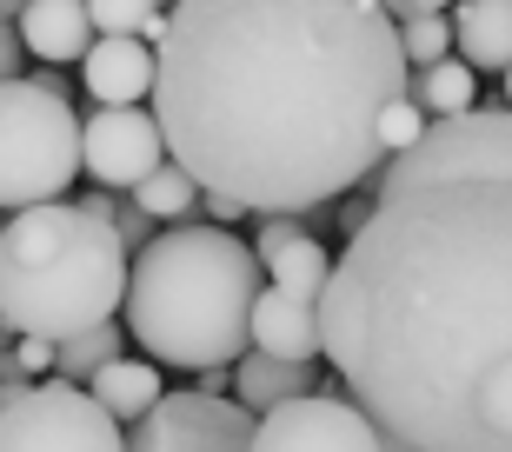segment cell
I'll list each match as a JSON object with an SVG mask.
<instances>
[{"instance_id": "6da1fadb", "label": "cell", "mask_w": 512, "mask_h": 452, "mask_svg": "<svg viewBox=\"0 0 512 452\" xmlns=\"http://www.w3.org/2000/svg\"><path fill=\"white\" fill-rule=\"evenodd\" d=\"M320 353L386 439L512 452V107L426 120L320 293Z\"/></svg>"}, {"instance_id": "7a4b0ae2", "label": "cell", "mask_w": 512, "mask_h": 452, "mask_svg": "<svg viewBox=\"0 0 512 452\" xmlns=\"http://www.w3.org/2000/svg\"><path fill=\"white\" fill-rule=\"evenodd\" d=\"M406 74L386 0H173L147 100L200 193L313 213L380 167Z\"/></svg>"}, {"instance_id": "3957f363", "label": "cell", "mask_w": 512, "mask_h": 452, "mask_svg": "<svg viewBox=\"0 0 512 452\" xmlns=\"http://www.w3.org/2000/svg\"><path fill=\"white\" fill-rule=\"evenodd\" d=\"M260 286V253L233 240V226L173 220L127 260L120 313H127L133 346H147L160 366L207 373V366H233L253 346L247 320Z\"/></svg>"}, {"instance_id": "277c9868", "label": "cell", "mask_w": 512, "mask_h": 452, "mask_svg": "<svg viewBox=\"0 0 512 452\" xmlns=\"http://www.w3.org/2000/svg\"><path fill=\"white\" fill-rule=\"evenodd\" d=\"M127 260L114 220L80 200H40L0 226V333L67 339L114 320L127 300Z\"/></svg>"}, {"instance_id": "5b68a950", "label": "cell", "mask_w": 512, "mask_h": 452, "mask_svg": "<svg viewBox=\"0 0 512 452\" xmlns=\"http://www.w3.org/2000/svg\"><path fill=\"white\" fill-rule=\"evenodd\" d=\"M80 180V113L67 94L14 74L0 80V213L67 200Z\"/></svg>"}, {"instance_id": "8992f818", "label": "cell", "mask_w": 512, "mask_h": 452, "mask_svg": "<svg viewBox=\"0 0 512 452\" xmlns=\"http://www.w3.org/2000/svg\"><path fill=\"white\" fill-rule=\"evenodd\" d=\"M0 452H127V439L87 386L47 373L0 406Z\"/></svg>"}, {"instance_id": "52a82bcc", "label": "cell", "mask_w": 512, "mask_h": 452, "mask_svg": "<svg viewBox=\"0 0 512 452\" xmlns=\"http://www.w3.org/2000/svg\"><path fill=\"white\" fill-rule=\"evenodd\" d=\"M253 413L227 393H160L133 419L127 452H247Z\"/></svg>"}, {"instance_id": "ba28073f", "label": "cell", "mask_w": 512, "mask_h": 452, "mask_svg": "<svg viewBox=\"0 0 512 452\" xmlns=\"http://www.w3.org/2000/svg\"><path fill=\"white\" fill-rule=\"evenodd\" d=\"M380 426L346 393H300L253 419L247 452H380Z\"/></svg>"}, {"instance_id": "9c48e42d", "label": "cell", "mask_w": 512, "mask_h": 452, "mask_svg": "<svg viewBox=\"0 0 512 452\" xmlns=\"http://www.w3.org/2000/svg\"><path fill=\"white\" fill-rule=\"evenodd\" d=\"M167 160L160 120L153 107H94V120H80V173H94L100 187H133Z\"/></svg>"}, {"instance_id": "30bf717a", "label": "cell", "mask_w": 512, "mask_h": 452, "mask_svg": "<svg viewBox=\"0 0 512 452\" xmlns=\"http://www.w3.org/2000/svg\"><path fill=\"white\" fill-rule=\"evenodd\" d=\"M253 253H260L266 286H280V293H293V300H320V293H326L333 253L300 226V213H260Z\"/></svg>"}, {"instance_id": "8fae6325", "label": "cell", "mask_w": 512, "mask_h": 452, "mask_svg": "<svg viewBox=\"0 0 512 452\" xmlns=\"http://www.w3.org/2000/svg\"><path fill=\"white\" fill-rule=\"evenodd\" d=\"M80 80L100 107H140L153 94V40L140 34H94L80 54Z\"/></svg>"}, {"instance_id": "7c38bea8", "label": "cell", "mask_w": 512, "mask_h": 452, "mask_svg": "<svg viewBox=\"0 0 512 452\" xmlns=\"http://www.w3.org/2000/svg\"><path fill=\"white\" fill-rule=\"evenodd\" d=\"M247 333L273 359H320V300H293L280 286H260Z\"/></svg>"}, {"instance_id": "4fadbf2b", "label": "cell", "mask_w": 512, "mask_h": 452, "mask_svg": "<svg viewBox=\"0 0 512 452\" xmlns=\"http://www.w3.org/2000/svg\"><path fill=\"white\" fill-rule=\"evenodd\" d=\"M20 47L47 67H74L87 47H94V20H87V0H27L20 7Z\"/></svg>"}, {"instance_id": "5bb4252c", "label": "cell", "mask_w": 512, "mask_h": 452, "mask_svg": "<svg viewBox=\"0 0 512 452\" xmlns=\"http://www.w3.org/2000/svg\"><path fill=\"white\" fill-rule=\"evenodd\" d=\"M446 20H453V47L473 74L512 67V0H459Z\"/></svg>"}, {"instance_id": "9a60e30c", "label": "cell", "mask_w": 512, "mask_h": 452, "mask_svg": "<svg viewBox=\"0 0 512 452\" xmlns=\"http://www.w3.org/2000/svg\"><path fill=\"white\" fill-rule=\"evenodd\" d=\"M300 393H313V359H273L260 346H247V353L233 359V399L253 419L286 406V399H300Z\"/></svg>"}, {"instance_id": "2e32d148", "label": "cell", "mask_w": 512, "mask_h": 452, "mask_svg": "<svg viewBox=\"0 0 512 452\" xmlns=\"http://www.w3.org/2000/svg\"><path fill=\"white\" fill-rule=\"evenodd\" d=\"M87 393H94L120 426H133L153 399L167 393V379H160V359H107V366L87 379Z\"/></svg>"}, {"instance_id": "e0dca14e", "label": "cell", "mask_w": 512, "mask_h": 452, "mask_svg": "<svg viewBox=\"0 0 512 452\" xmlns=\"http://www.w3.org/2000/svg\"><path fill=\"white\" fill-rule=\"evenodd\" d=\"M406 94L426 107V120H446V113H466V107H479V80H473V67L466 60H433V67H413L406 74Z\"/></svg>"}, {"instance_id": "ac0fdd59", "label": "cell", "mask_w": 512, "mask_h": 452, "mask_svg": "<svg viewBox=\"0 0 512 452\" xmlns=\"http://www.w3.org/2000/svg\"><path fill=\"white\" fill-rule=\"evenodd\" d=\"M127 193H133V207H140V213H153V220H187V213L200 207V180H193V173L180 167L173 153H167V160H160V167L147 173V180H133Z\"/></svg>"}, {"instance_id": "d6986e66", "label": "cell", "mask_w": 512, "mask_h": 452, "mask_svg": "<svg viewBox=\"0 0 512 452\" xmlns=\"http://www.w3.org/2000/svg\"><path fill=\"white\" fill-rule=\"evenodd\" d=\"M107 359H120V313H114V320H100V326H87V333L54 339V373L74 379V386H87Z\"/></svg>"}, {"instance_id": "ffe728a7", "label": "cell", "mask_w": 512, "mask_h": 452, "mask_svg": "<svg viewBox=\"0 0 512 452\" xmlns=\"http://www.w3.org/2000/svg\"><path fill=\"white\" fill-rule=\"evenodd\" d=\"M399 54L406 67H433V60L453 54V20L446 14H406L399 20Z\"/></svg>"}, {"instance_id": "44dd1931", "label": "cell", "mask_w": 512, "mask_h": 452, "mask_svg": "<svg viewBox=\"0 0 512 452\" xmlns=\"http://www.w3.org/2000/svg\"><path fill=\"white\" fill-rule=\"evenodd\" d=\"M419 133H426V107H419L413 94L386 100V113H380V153H406Z\"/></svg>"}, {"instance_id": "7402d4cb", "label": "cell", "mask_w": 512, "mask_h": 452, "mask_svg": "<svg viewBox=\"0 0 512 452\" xmlns=\"http://www.w3.org/2000/svg\"><path fill=\"white\" fill-rule=\"evenodd\" d=\"M153 7H167V0H87V20H94V34H140Z\"/></svg>"}, {"instance_id": "603a6c76", "label": "cell", "mask_w": 512, "mask_h": 452, "mask_svg": "<svg viewBox=\"0 0 512 452\" xmlns=\"http://www.w3.org/2000/svg\"><path fill=\"white\" fill-rule=\"evenodd\" d=\"M54 373V339L40 333H20L14 353H0V379H47Z\"/></svg>"}, {"instance_id": "cb8c5ba5", "label": "cell", "mask_w": 512, "mask_h": 452, "mask_svg": "<svg viewBox=\"0 0 512 452\" xmlns=\"http://www.w3.org/2000/svg\"><path fill=\"white\" fill-rule=\"evenodd\" d=\"M107 220L120 226V240H127V246H133V240H140V246L153 240V213H140V207H133V200H127V207H114V213H107Z\"/></svg>"}, {"instance_id": "d4e9b609", "label": "cell", "mask_w": 512, "mask_h": 452, "mask_svg": "<svg viewBox=\"0 0 512 452\" xmlns=\"http://www.w3.org/2000/svg\"><path fill=\"white\" fill-rule=\"evenodd\" d=\"M200 207H207V220H213V226H233L240 213H247L240 200H233V193H200Z\"/></svg>"}, {"instance_id": "484cf974", "label": "cell", "mask_w": 512, "mask_h": 452, "mask_svg": "<svg viewBox=\"0 0 512 452\" xmlns=\"http://www.w3.org/2000/svg\"><path fill=\"white\" fill-rule=\"evenodd\" d=\"M20 74V34L7 27V14H0V80H14Z\"/></svg>"}, {"instance_id": "4316f807", "label": "cell", "mask_w": 512, "mask_h": 452, "mask_svg": "<svg viewBox=\"0 0 512 452\" xmlns=\"http://www.w3.org/2000/svg\"><path fill=\"white\" fill-rule=\"evenodd\" d=\"M459 0H386V14L406 20V14H453Z\"/></svg>"}, {"instance_id": "83f0119b", "label": "cell", "mask_w": 512, "mask_h": 452, "mask_svg": "<svg viewBox=\"0 0 512 452\" xmlns=\"http://www.w3.org/2000/svg\"><path fill=\"white\" fill-rule=\"evenodd\" d=\"M380 452H433V446H413V439H380Z\"/></svg>"}, {"instance_id": "f1b7e54d", "label": "cell", "mask_w": 512, "mask_h": 452, "mask_svg": "<svg viewBox=\"0 0 512 452\" xmlns=\"http://www.w3.org/2000/svg\"><path fill=\"white\" fill-rule=\"evenodd\" d=\"M20 7H27V0H0V14H20Z\"/></svg>"}, {"instance_id": "f546056e", "label": "cell", "mask_w": 512, "mask_h": 452, "mask_svg": "<svg viewBox=\"0 0 512 452\" xmlns=\"http://www.w3.org/2000/svg\"><path fill=\"white\" fill-rule=\"evenodd\" d=\"M506 107H512V67H506Z\"/></svg>"}]
</instances>
